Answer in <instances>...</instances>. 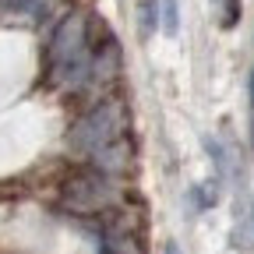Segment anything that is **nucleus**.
Returning a JSON list of instances; mask_svg holds the SVG:
<instances>
[{
	"label": "nucleus",
	"instance_id": "1",
	"mask_svg": "<svg viewBox=\"0 0 254 254\" xmlns=\"http://www.w3.org/2000/svg\"><path fill=\"white\" fill-rule=\"evenodd\" d=\"M166 254H180V247H177V244H170V247H166Z\"/></svg>",
	"mask_w": 254,
	"mask_h": 254
}]
</instances>
